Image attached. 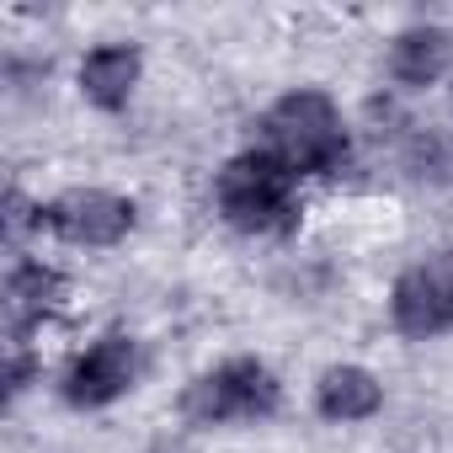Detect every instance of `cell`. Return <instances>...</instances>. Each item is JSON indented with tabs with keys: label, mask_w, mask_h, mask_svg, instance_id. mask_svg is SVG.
I'll return each mask as SVG.
<instances>
[{
	"label": "cell",
	"mask_w": 453,
	"mask_h": 453,
	"mask_svg": "<svg viewBox=\"0 0 453 453\" xmlns=\"http://www.w3.org/2000/svg\"><path fill=\"white\" fill-rule=\"evenodd\" d=\"M257 150H267L273 160H283L299 181L304 176H331L347 160V123L342 107L320 91V86H299L288 96H278L262 123H257Z\"/></svg>",
	"instance_id": "obj_1"
},
{
	"label": "cell",
	"mask_w": 453,
	"mask_h": 453,
	"mask_svg": "<svg viewBox=\"0 0 453 453\" xmlns=\"http://www.w3.org/2000/svg\"><path fill=\"white\" fill-rule=\"evenodd\" d=\"M219 219L241 235H288L299 224V176L267 150H241L213 176Z\"/></svg>",
	"instance_id": "obj_2"
},
{
	"label": "cell",
	"mask_w": 453,
	"mask_h": 453,
	"mask_svg": "<svg viewBox=\"0 0 453 453\" xmlns=\"http://www.w3.org/2000/svg\"><path fill=\"white\" fill-rule=\"evenodd\" d=\"M283 405V384L262 357H224L181 389V416L192 426H241L267 421Z\"/></svg>",
	"instance_id": "obj_3"
},
{
	"label": "cell",
	"mask_w": 453,
	"mask_h": 453,
	"mask_svg": "<svg viewBox=\"0 0 453 453\" xmlns=\"http://www.w3.org/2000/svg\"><path fill=\"white\" fill-rule=\"evenodd\" d=\"M38 224L54 241H65V246L107 251V246L128 241V230L139 224V208H134V197L107 192V187H70V192H59V197L43 203Z\"/></svg>",
	"instance_id": "obj_4"
},
{
	"label": "cell",
	"mask_w": 453,
	"mask_h": 453,
	"mask_svg": "<svg viewBox=\"0 0 453 453\" xmlns=\"http://www.w3.org/2000/svg\"><path fill=\"white\" fill-rule=\"evenodd\" d=\"M389 326L411 342H437L453 331V251H432L395 278Z\"/></svg>",
	"instance_id": "obj_5"
},
{
	"label": "cell",
	"mask_w": 453,
	"mask_h": 453,
	"mask_svg": "<svg viewBox=\"0 0 453 453\" xmlns=\"http://www.w3.org/2000/svg\"><path fill=\"white\" fill-rule=\"evenodd\" d=\"M134 384H139V342L123 336V331H107L86 352L70 357V368L59 379V395L75 411H102V405L123 400Z\"/></svg>",
	"instance_id": "obj_6"
},
{
	"label": "cell",
	"mask_w": 453,
	"mask_h": 453,
	"mask_svg": "<svg viewBox=\"0 0 453 453\" xmlns=\"http://www.w3.org/2000/svg\"><path fill=\"white\" fill-rule=\"evenodd\" d=\"M65 299H70V278L59 267H49L38 257L12 262V273H6V331H12V347H27V336L43 320H54L65 310Z\"/></svg>",
	"instance_id": "obj_7"
},
{
	"label": "cell",
	"mask_w": 453,
	"mask_h": 453,
	"mask_svg": "<svg viewBox=\"0 0 453 453\" xmlns=\"http://www.w3.org/2000/svg\"><path fill=\"white\" fill-rule=\"evenodd\" d=\"M139 75H144V54L139 43H96L86 49L75 81H81V96L96 107V112H123L139 91Z\"/></svg>",
	"instance_id": "obj_8"
},
{
	"label": "cell",
	"mask_w": 453,
	"mask_h": 453,
	"mask_svg": "<svg viewBox=\"0 0 453 453\" xmlns=\"http://www.w3.org/2000/svg\"><path fill=\"white\" fill-rule=\"evenodd\" d=\"M453 70V33L437 22H416L389 43V81L405 91H426Z\"/></svg>",
	"instance_id": "obj_9"
},
{
	"label": "cell",
	"mask_w": 453,
	"mask_h": 453,
	"mask_svg": "<svg viewBox=\"0 0 453 453\" xmlns=\"http://www.w3.org/2000/svg\"><path fill=\"white\" fill-rule=\"evenodd\" d=\"M315 411L336 426H352V421H368L384 411V384L363 368V363H331L320 379H315Z\"/></svg>",
	"instance_id": "obj_10"
},
{
	"label": "cell",
	"mask_w": 453,
	"mask_h": 453,
	"mask_svg": "<svg viewBox=\"0 0 453 453\" xmlns=\"http://www.w3.org/2000/svg\"><path fill=\"white\" fill-rule=\"evenodd\" d=\"M38 213H43V203H33L22 187H12V192H6V241H12V246H17L27 230H43Z\"/></svg>",
	"instance_id": "obj_11"
},
{
	"label": "cell",
	"mask_w": 453,
	"mask_h": 453,
	"mask_svg": "<svg viewBox=\"0 0 453 453\" xmlns=\"http://www.w3.org/2000/svg\"><path fill=\"white\" fill-rule=\"evenodd\" d=\"M33 373H38V357H33L27 347H12V357H6V395L17 400V395L33 384Z\"/></svg>",
	"instance_id": "obj_12"
}]
</instances>
